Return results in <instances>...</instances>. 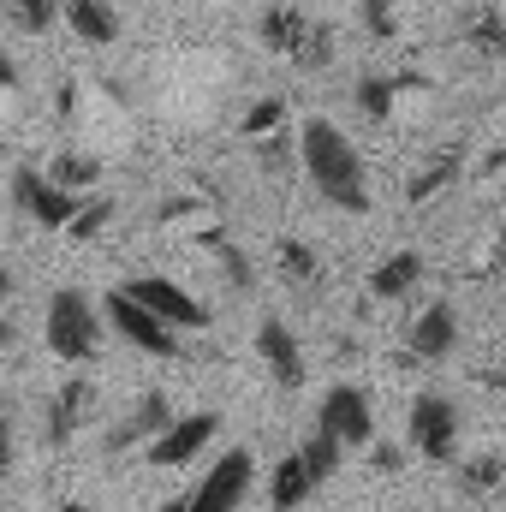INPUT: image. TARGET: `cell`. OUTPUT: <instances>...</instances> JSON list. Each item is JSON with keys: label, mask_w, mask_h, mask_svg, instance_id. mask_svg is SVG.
<instances>
[{"label": "cell", "mask_w": 506, "mask_h": 512, "mask_svg": "<svg viewBox=\"0 0 506 512\" xmlns=\"http://www.w3.org/2000/svg\"><path fill=\"white\" fill-rule=\"evenodd\" d=\"M292 149H298V167L304 179L316 185L322 203L346 209V215H364L370 209V167H364V149L334 126V120H304L292 131Z\"/></svg>", "instance_id": "cell-1"}, {"label": "cell", "mask_w": 506, "mask_h": 512, "mask_svg": "<svg viewBox=\"0 0 506 512\" xmlns=\"http://www.w3.org/2000/svg\"><path fill=\"white\" fill-rule=\"evenodd\" d=\"M42 334H48V352L66 358V364H96L102 358V310L90 292L78 286H60L48 298V316H42Z\"/></svg>", "instance_id": "cell-2"}, {"label": "cell", "mask_w": 506, "mask_h": 512, "mask_svg": "<svg viewBox=\"0 0 506 512\" xmlns=\"http://www.w3.org/2000/svg\"><path fill=\"white\" fill-rule=\"evenodd\" d=\"M256 30H262V42H268L280 60H292V66H304V72H328V66H334V30L316 24V18H304L298 6H268Z\"/></svg>", "instance_id": "cell-3"}, {"label": "cell", "mask_w": 506, "mask_h": 512, "mask_svg": "<svg viewBox=\"0 0 506 512\" xmlns=\"http://www.w3.org/2000/svg\"><path fill=\"white\" fill-rule=\"evenodd\" d=\"M251 483H256V459L245 447H233V453H221L203 471V483L191 495H179V512H239L245 495H251Z\"/></svg>", "instance_id": "cell-4"}, {"label": "cell", "mask_w": 506, "mask_h": 512, "mask_svg": "<svg viewBox=\"0 0 506 512\" xmlns=\"http://www.w3.org/2000/svg\"><path fill=\"white\" fill-rule=\"evenodd\" d=\"M102 328H114L126 346L149 352V358H185V340H179V328L155 322L143 304H131L120 286H114V292H108V304H102Z\"/></svg>", "instance_id": "cell-5"}, {"label": "cell", "mask_w": 506, "mask_h": 512, "mask_svg": "<svg viewBox=\"0 0 506 512\" xmlns=\"http://www.w3.org/2000/svg\"><path fill=\"white\" fill-rule=\"evenodd\" d=\"M316 429L334 435L340 447H370V441H376V399H370L358 382H334L328 393H322Z\"/></svg>", "instance_id": "cell-6"}, {"label": "cell", "mask_w": 506, "mask_h": 512, "mask_svg": "<svg viewBox=\"0 0 506 512\" xmlns=\"http://www.w3.org/2000/svg\"><path fill=\"white\" fill-rule=\"evenodd\" d=\"M459 405L447 393H417L411 399V447L429 459V465H453L459 459Z\"/></svg>", "instance_id": "cell-7"}, {"label": "cell", "mask_w": 506, "mask_h": 512, "mask_svg": "<svg viewBox=\"0 0 506 512\" xmlns=\"http://www.w3.org/2000/svg\"><path fill=\"white\" fill-rule=\"evenodd\" d=\"M120 292L131 304H143L155 322H167V328H203L209 322V310L179 280H167V274H131V280H120Z\"/></svg>", "instance_id": "cell-8"}, {"label": "cell", "mask_w": 506, "mask_h": 512, "mask_svg": "<svg viewBox=\"0 0 506 512\" xmlns=\"http://www.w3.org/2000/svg\"><path fill=\"white\" fill-rule=\"evenodd\" d=\"M215 429H221V417L215 411H185V417H173L149 447H143V459L155 465V471H173V465H191L209 441H215Z\"/></svg>", "instance_id": "cell-9"}, {"label": "cell", "mask_w": 506, "mask_h": 512, "mask_svg": "<svg viewBox=\"0 0 506 512\" xmlns=\"http://www.w3.org/2000/svg\"><path fill=\"white\" fill-rule=\"evenodd\" d=\"M6 191H12V203H18L36 227H54V233H60V227L72 221V209H78V197H66L60 185H48L42 167H12Z\"/></svg>", "instance_id": "cell-10"}, {"label": "cell", "mask_w": 506, "mask_h": 512, "mask_svg": "<svg viewBox=\"0 0 506 512\" xmlns=\"http://www.w3.org/2000/svg\"><path fill=\"white\" fill-rule=\"evenodd\" d=\"M453 352H459V310H453L447 298H435V304H423V310L411 316V328H405V358L441 364V358H453Z\"/></svg>", "instance_id": "cell-11"}, {"label": "cell", "mask_w": 506, "mask_h": 512, "mask_svg": "<svg viewBox=\"0 0 506 512\" xmlns=\"http://www.w3.org/2000/svg\"><path fill=\"white\" fill-rule=\"evenodd\" d=\"M256 358L268 364V376L286 387V393H298V387H304V376H310L304 346H298V334H292L280 316H262V322H256Z\"/></svg>", "instance_id": "cell-12"}, {"label": "cell", "mask_w": 506, "mask_h": 512, "mask_svg": "<svg viewBox=\"0 0 506 512\" xmlns=\"http://www.w3.org/2000/svg\"><path fill=\"white\" fill-rule=\"evenodd\" d=\"M90 411H96V382H90V376H66V382L54 387V399H48V417H42L48 447L78 441V429L90 423Z\"/></svg>", "instance_id": "cell-13"}, {"label": "cell", "mask_w": 506, "mask_h": 512, "mask_svg": "<svg viewBox=\"0 0 506 512\" xmlns=\"http://www.w3.org/2000/svg\"><path fill=\"white\" fill-rule=\"evenodd\" d=\"M167 423H173V399L149 387V393H137V405H131L126 417H120V423H114V429L102 435V447H108V453L120 459V453H131V447H149V441H155V435H161Z\"/></svg>", "instance_id": "cell-14"}, {"label": "cell", "mask_w": 506, "mask_h": 512, "mask_svg": "<svg viewBox=\"0 0 506 512\" xmlns=\"http://www.w3.org/2000/svg\"><path fill=\"white\" fill-rule=\"evenodd\" d=\"M435 84L429 78H411V72H399V78H364L358 84V108L370 114V120H399L405 108H411V96H429Z\"/></svg>", "instance_id": "cell-15"}, {"label": "cell", "mask_w": 506, "mask_h": 512, "mask_svg": "<svg viewBox=\"0 0 506 512\" xmlns=\"http://www.w3.org/2000/svg\"><path fill=\"white\" fill-rule=\"evenodd\" d=\"M459 173H465V149H441V155H429L423 167L405 173V203H411V209L435 203L447 185H459Z\"/></svg>", "instance_id": "cell-16"}, {"label": "cell", "mask_w": 506, "mask_h": 512, "mask_svg": "<svg viewBox=\"0 0 506 512\" xmlns=\"http://www.w3.org/2000/svg\"><path fill=\"white\" fill-rule=\"evenodd\" d=\"M60 18H66L72 36L90 42V48L120 42V12H114V0H60Z\"/></svg>", "instance_id": "cell-17"}, {"label": "cell", "mask_w": 506, "mask_h": 512, "mask_svg": "<svg viewBox=\"0 0 506 512\" xmlns=\"http://www.w3.org/2000/svg\"><path fill=\"white\" fill-rule=\"evenodd\" d=\"M417 286H423V256L417 251H393L370 268V298H381V304H399V298H411Z\"/></svg>", "instance_id": "cell-18"}, {"label": "cell", "mask_w": 506, "mask_h": 512, "mask_svg": "<svg viewBox=\"0 0 506 512\" xmlns=\"http://www.w3.org/2000/svg\"><path fill=\"white\" fill-rule=\"evenodd\" d=\"M155 221H161V227H173V233H185V239H203V233H215V227H221V221H215V203H209V197H197V191L167 197V203L155 209Z\"/></svg>", "instance_id": "cell-19"}, {"label": "cell", "mask_w": 506, "mask_h": 512, "mask_svg": "<svg viewBox=\"0 0 506 512\" xmlns=\"http://www.w3.org/2000/svg\"><path fill=\"white\" fill-rule=\"evenodd\" d=\"M48 185H60L66 197H90V191L102 185V161L84 155V149H60L54 167H48Z\"/></svg>", "instance_id": "cell-20"}, {"label": "cell", "mask_w": 506, "mask_h": 512, "mask_svg": "<svg viewBox=\"0 0 506 512\" xmlns=\"http://www.w3.org/2000/svg\"><path fill=\"white\" fill-rule=\"evenodd\" d=\"M310 495H316V483H310V477H304V465L286 453V459L274 465V477H268V507H274V512H298Z\"/></svg>", "instance_id": "cell-21"}, {"label": "cell", "mask_w": 506, "mask_h": 512, "mask_svg": "<svg viewBox=\"0 0 506 512\" xmlns=\"http://www.w3.org/2000/svg\"><path fill=\"white\" fill-rule=\"evenodd\" d=\"M114 227V197H102V191H90V197H78V209H72V221L60 227L72 245H90V239H102Z\"/></svg>", "instance_id": "cell-22"}, {"label": "cell", "mask_w": 506, "mask_h": 512, "mask_svg": "<svg viewBox=\"0 0 506 512\" xmlns=\"http://www.w3.org/2000/svg\"><path fill=\"white\" fill-rule=\"evenodd\" d=\"M459 36H465L483 60H501V54H506V18H501V6H477V12H465Z\"/></svg>", "instance_id": "cell-23"}, {"label": "cell", "mask_w": 506, "mask_h": 512, "mask_svg": "<svg viewBox=\"0 0 506 512\" xmlns=\"http://www.w3.org/2000/svg\"><path fill=\"white\" fill-rule=\"evenodd\" d=\"M292 459H298V465H304V477H310V483L322 489V483H328V477L340 471V459H346V447H340L334 435H322V429H310V435H304V447H298Z\"/></svg>", "instance_id": "cell-24"}, {"label": "cell", "mask_w": 506, "mask_h": 512, "mask_svg": "<svg viewBox=\"0 0 506 512\" xmlns=\"http://www.w3.org/2000/svg\"><path fill=\"white\" fill-rule=\"evenodd\" d=\"M274 262H280V274H286L298 292H316V286H322V256L310 251L304 239H280V245H274Z\"/></svg>", "instance_id": "cell-25"}, {"label": "cell", "mask_w": 506, "mask_h": 512, "mask_svg": "<svg viewBox=\"0 0 506 512\" xmlns=\"http://www.w3.org/2000/svg\"><path fill=\"white\" fill-rule=\"evenodd\" d=\"M501 477H506L501 453H477V459H465V465H459V489H465V495H495V489H501Z\"/></svg>", "instance_id": "cell-26"}, {"label": "cell", "mask_w": 506, "mask_h": 512, "mask_svg": "<svg viewBox=\"0 0 506 512\" xmlns=\"http://www.w3.org/2000/svg\"><path fill=\"white\" fill-rule=\"evenodd\" d=\"M0 12L18 24V30H30V36H42L54 18H60V0H0Z\"/></svg>", "instance_id": "cell-27"}, {"label": "cell", "mask_w": 506, "mask_h": 512, "mask_svg": "<svg viewBox=\"0 0 506 512\" xmlns=\"http://www.w3.org/2000/svg\"><path fill=\"white\" fill-rule=\"evenodd\" d=\"M286 126V102H280V96H262V102H251V108H245V120H239V137H268V131H280Z\"/></svg>", "instance_id": "cell-28"}, {"label": "cell", "mask_w": 506, "mask_h": 512, "mask_svg": "<svg viewBox=\"0 0 506 512\" xmlns=\"http://www.w3.org/2000/svg\"><path fill=\"white\" fill-rule=\"evenodd\" d=\"M364 30H370L376 42H393V30H399V6H393V0H364Z\"/></svg>", "instance_id": "cell-29"}, {"label": "cell", "mask_w": 506, "mask_h": 512, "mask_svg": "<svg viewBox=\"0 0 506 512\" xmlns=\"http://www.w3.org/2000/svg\"><path fill=\"white\" fill-rule=\"evenodd\" d=\"M0 90H18V60L0 48Z\"/></svg>", "instance_id": "cell-30"}, {"label": "cell", "mask_w": 506, "mask_h": 512, "mask_svg": "<svg viewBox=\"0 0 506 512\" xmlns=\"http://www.w3.org/2000/svg\"><path fill=\"white\" fill-rule=\"evenodd\" d=\"M54 108H60V114H72V108H78V84H72V78L60 84V96H54Z\"/></svg>", "instance_id": "cell-31"}, {"label": "cell", "mask_w": 506, "mask_h": 512, "mask_svg": "<svg viewBox=\"0 0 506 512\" xmlns=\"http://www.w3.org/2000/svg\"><path fill=\"white\" fill-rule=\"evenodd\" d=\"M12 471V429H6V417H0V477Z\"/></svg>", "instance_id": "cell-32"}, {"label": "cell", "mask_w": 506, "mask_h": 512, "mask_svg": "<svg viewBox=\"0 0 506 512\" xmlns=\"http://www.w3.org/2000/svg\"><path fill=\"white\" fill-rule=\"evenodd\" d=\"M376 471H387V477L399 471V447H376Z\"/></svg>", "instance_id": "cell-33"}, {"label": "cell", "mask_w": 506, "mask_h": 512, "mask_svg": "<svg viewBox=\"0 0 506 512\" xmlns=\"http://www.w3.org/2000/svg\"><path fill=\"white\" fill-rule=\"evenodd\" d=\"M6 346H18V334H12V322H0V352H6Z\"/></svg>", "instance_id": "cell-34"}, {"label": "cell", "mask_w": 506, "mask_h": 512, "mask_svg": "<svg viewBox=\"0 0 506 512\" xmlns=\"http://www.w3.org/2000/svg\"><path fill=\"white\" fill-rule=\"evenodd\" d=\"M12 298V274H6V262H0V304Z\"/></svg>", "instance_id": "cell-35"}, {"label": "cell", "mask_w": 506, "mask_h": 512, "mask_svg": "<svg viewBox=\"0 0 506 512\" xmlns=\"http://www.w3.org/2000/svg\"><path fill=\"white\" fill-rule=\"evenodd\" d=\"M54 512H90V507H78V501H66V507H54Z\"/></svg>", "instance_id": "cell-36"}, {"label": "cell", "mask_w": 506, "mask_h": 512, "mask_svg": "<svg viewBox=\"0 0 506 512\" xmlns=\"http://www.w3.org/2000/svg\"><path fill=\"white\" fill-rule=\"evenodd\" d=\"M0 417H6V393H0Z\"/></svg>", "instance_id": "cell-37"}]
</instances>
